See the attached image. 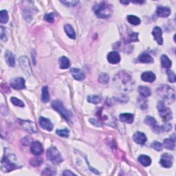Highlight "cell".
I'll use <instances>...</instances> for the list:
<instances>
[{"label":"cell","mask_w":176,"mask_h":176,"mask_svg":"<svg viewBox=\"0 0 176 176\" xmlns=\"http://www.w3.org/2000/svg\"><path fill=\"white\" fill-rule=\"evenodd\" d=\"M10 102L14 105H15V106H18V107H24V102L21 100H19V99L17 98L11 97L10 98Z\"/></svg>","instance_id":"cell-36"},{"label":"cell","mask_w":176,"mask_h":176,"mask_svg":"<svg viewBox=\"0 0 176 176\" xmlns=\"http://www.w3.org/2000/svg\"><path fill=\"white\" fill-rule=\"evenodd\" d=\"M87 101L90 103L93 104H98L101 102V98L99 96L96 95H91L87 97Z\"/></svg>","instance_id":"cell-31"},{"label":"cell","mask_w":176,"mask_h":176,"mask_svg":"<svg viewBox=\"0 0 176 176\" xmlns=\"http://www.w3.org/2000/svg\"><path fill=\"white\" fill-rule=\"evenodd\" d=\"M96 15L98 18L107 19L109 17L112 15V8L111 5L107 4V2H101L98 5L94 6L93 8Z\"/></svg>","instance_id":"cell-1"},{"label":"cell","mask_w":176,"mask_h":176,"mask_svg":"<svg viewBox=\"0 0 176 176\" xmlns=\"http://www.w3.org/2000/svg\"><path fill=\"white\" fill-rule=\"evenodd\" d=\"M54 13H48V14H46V15L44 16V19L46 21L50 22V23H53L54 21Z\"/></svg>","instance_id":"cell-40"},{"label":"cell","mask_w":176,"mask_h":176,"mask_svg":"<svg viewBox=\"0 0 176 176\" xmlns=\"http://www.w3.org/2000/svg\"><path fill=\"white\" fill-rule=\"evenodd\" d=\"M167 74L168 75V79L170 82H175L176 81V76L175 73L170 70H167Z\"/></svg>","instance_id":"cell-38"},{"label":"cell","mask_w":176,"mask_h":176,"mask_svg":"<svg viewBox=\"0 0 176 176\" xmlns=\"http://www.w3.org/2000/svg\"><path fill=\"white\" fill-rule=\"evenodd\" d=\"M61 2L67 6H75L79 3V1H61Z\"/></svg>","instance_id":"cell-42"},{"label":"cell","mask_w":176,"mask_h":176,"mask_svg":"<svg viewBox=\"0 0 176 176\" xmlns=\"http://www.w3.org/2000/svg\"><path fill=\"white\" fill-rule=\"evenodd\" d=\"M120 2L121 3V4H128L129 3V1H127V2L126 1H120Z\"/></svg>","instance_id":"cell-48"},{"label":"cell","mask_w":176,"mask_h":176,"mask_svg":"<svg viewBox=\"0 0 176 176\" xmlns=\"http://www.w3.org/2000/svg\"><path fill=\"white\" fill-rule=\"evenodd\" d=\"M157 15L162 18L168 17L170 15V9L168 7L158 6L156 9Z\"/></svg>","instance_id":"cell-15"},{"label":"cell","mask_w":176,"mask_h":176,"mask_svg":"<svg viewBox=\"0 0 176 176\" xmlns=\"http://www.w3.org/2000/svg\"><path fill=\"white\" fill-rule=\"evenodd\" d=\"M56 133L59 136L63 138H68L70 136V131L68 129H57L56 131Z\"/></svg>","instance_id":"cell-34"},{"label":"cell","mask_w":176,"mask_h":176,"mask_svg":"<svg viewBox=\"0 0 176 176\" xmlns=\"http://www.w3.org/2000/svg\"><path fill=\"white\" fill-rule=\"evenodd\" d=\"M8 14L6 10H2L0 12V22L2 24H6L8 21Z\"/></svg>","instance_id":"cell-32"},{"label":"cell","mask_w":176,"mask_h":176,"mask_svg":"<svg viewBox=\"0 0 176 176\" xmlns=\"http://www.w3.org/2000/svg\"><path fill=\"white\" fill-rule=\"evenodd\" d=\"M109 81V76L106 73L101 74L98 76V81L102 84H107Z\"/></svg>","instance_id":"cell-33"},{"label":"cell","mask_w":176,"mask_h":176,"mask_svg":"<svg viewBox=\"0 0 176 176\" xmlns=\"http://www.w3.org/2000/svg\"><path fill=\"white\" fill-rule=\"evenodd\" d=\"M90 122L92 123L93 125H94L96 127H102V125H103V124L101 123V121L94 119V118H91V119H90Z\"/></svg>","instance_id":"cell-43"},{"label":"cell","mask_w":176,"mask_h":176,"mask_svg":"<svg viewBox=\"0 0 176 176\" xmlns=\"http://www.w3.org/2000/svg\"><path fill=\"white\" fill-rule=\"evenodd\" d=\"M64 30H65V32H66V34H67V35L69 37H70V38H72V39H75L76 33L71 25L66 24L64 26Z\"/></svg>","instance_id":"cell-21"},{"label":"cell","mask_w":176,"mask_h":176,"mask_svg":"<svg viewBox=\"0 0 176 176\" xmlns=\"http://www.w3.org/2000/svg\"><path fill=\"white\" fill-rule=\"evenodd\" d=\"M19 123H20L21 125L23 127L25 130L29 132V133H35L37 131V129H36L35 123H33L32 121L20 120Z\"/></svg>","instance_id":"cell-10"},{"label":"cell","mask_w":176,"mask_h":176,"mask_svg":"<svg viewBox=\"0 0 176 176\" xmlns=\"http://www.w3.org/2000/svg\"><path fill=\"white\" fill-rule=\"evenodd\" d=\"M157 107H158L160 115L161 118L164 122H167V121H169L173 117L172 112L170 111V109L169 108H168L167 107L165 106V105L163 102L162 101L158 102Z\"/></svg>","instance_id":"cell-4"},{"label":"cell","mask_w":176,"mask_h":176,"mask_svg":"<svg viewBox=\"0 0 176 176\" xmlns=\"http://www.w3.org/2000/svg\"><path fill=\"white\" fill-rule=\"evenodd\" d=\"M30 151L35 156H39L42 154L43 152V148L41 143L38 141L32 142L31 147H30Z\"/></svg>","instance_id":"cell-12"},{"label":"cell","mask_w":176,"mask_h":176,"mask_svg":"<svg viewBox=\"0 0 176 176\" xmlns=\"http://www.w3.org/2000/svg\"><path fill=\"white\" fill-rule=\"evenodd\" d=\"M160 60H161L162 65V67H163V68H169L170 66H171V65H172L171 61H170L169 59V57H168L167 55L162 54V56H161Z\"/></svg>","instance_id":"cell-27"},{"label":"cell","mask_w":176,"mask_h":176,"mask_svg":"<svg viewBox=\"0 0 176 176\" xmlns=\"http://www.w3.org/2000/svg\"><path fill=\"white\" fill-rule=\"evenodd\" d=\"M38 123H39V125L41 126V127L45 129V130L51 131L52 129H53V124H52L51 121L48 119V118L40 117L39 120H38Z\"/></svg>","instance_id":"cell-11"},{"label":"cell","mask_w":176,"mask_h":176,"mask_svg":"<svg viewBox=\"0 0 176 176\" xmlns=\"http://www.w3.org/2000/svg\"><path fill=\"white\" fill-rule=\"evenodd\" d=\"M5 59L7 64L10 67H15V55L10 51H6L5 54Z\"/></svg>","instance_id":"cell-20"},{"label":"cell","mask_w":176,"mask_h":176,"mask_svg":"<svg viewBox=\"0 0 176 176\" xmlns=\"http://www.w3.org/2000/svg\"><path fill=\"white\" fill-rule=\"evenodd\" d=\"M19 63H20L21 68L24 70V73L27 76H29L31 74V68L29 63V61L26 57H21L19 59Z\"/></svg>","instance_id":"cell-9"},{"label":"cell","mask_w":176,"mask_h":176,"mask_svg":"<svg viewBox=\"0 0 176 176\" xmlns=\"http://www.w3.org/2000/svg\"><path fill=\"white\" fill-rule=\"evenodd\" d=\"M70 73L74 77V79L77 81H82L85 78V73L79 68H72L70 70Z\"/></svg>","instance_id":"cell-14"},{"label":"cell","mask_w":176,"mask_h":176,"mask_svg":"<svg viewBox=\"0 0 176 176\" xmlns=\"http://www.w3.org/2000/svg\"><path fill=\"white\" fill-rule=\"evenodd\" d=\"M47 158L54 164H60L63 161L62 156L57 148L50 147L47 151Z\"/></svg>","instance_id":"cell-3"},{"label":"cell","mask_w":176,"mask_h":176,"mask_svg":"<svg viewBox=\"0 0 176 176\" xmlns=\"http://www.w3.org/2000/svg\"><path fill=\"white\" fill-rule=\"evenodd\" d=\"M63 175H66V176L67 175H76V174L75 173L70 171L69 170H65V171L63 173Z\"/></svg>","instance_id":"cell-46"},{"label":"cell","mask_w":176,"mask_h":176,"mask_svg":"<svg viewBox=\"0 0 176 176\" xmlns=\"http://www.w3.org/2000/svg\"><path fill=\"white\" fill-rule=\"evenodd\" d=\"M138 41V33L131 32L128 34V36L125 39V42L127 43H129L131 42H136Z\"/></svg>","instance_id":"cell-26"},{"label":"cell","mask_w":176,"mask_h":176,"mask_svg":"<svg viewBox=\"0 0 176 176\" xmlns=\"http://www.w3.org/2000/svg\"><path fill=\"white\" fill-rule=\"evenodd\" d=\"M158 92H159V94L164 99L169 100L170 102L175 100L174 90L168 85H162V86L158 88Z\"/></svg>","instance_id":"cell-5"},{"label":"cell","mask_w":176,"mask_h":176,"mask_svg":"<svg viewBox=\"0 0 176 176\" xmlns=\"http://www.w3.org/2000/svg\"><path fill=\"white\" fill-rule=\"evenodd\" d=\"M41 174L46 175H53L54 174H56V171L52 169L51 167H46L45 169H43Z\"/></svg>","instance_id":"cell-39"},{"label":"cell","mask_w":176,"mask_h":176,"mask_svg":"<svg viewBox=\"0 0 176 176\" xmlns=\"http://www.w3.org/2000/svg\"><path fill=\"white\" fill-rule=\"evenodd\" d=\"M145 122L146 124H147L148 125H150L151 127L155 126L157 124L156 120L155 119V118L151 117V116H148L146 117L145 120Z\"/></svg>","instance_id":"cell-37"},{"label":"cell","mask_w":176,"mask_h":176,"mask_svg":"<svg viewBox=\"0 0 176 176\" xmlns=\"http://www.w3.org/2000/svg\"><path fill=\"white\" fill-rule=\"evenodd\" d=\"M132 2L134 4H143V3H145L144 1H133Z\"/></svg>","instance_id":"cell-47"},{"label":"cell","mask_w":176,"mask_h":176,"mask_svg":"<svg viewBox=\"0 0 176 176\" xmlns=\"http://www.w3.org/2000/svg\"><path fill=\"white\" fill-rule=\"evenodd\" d=\"M152 35L154 39L157 41L158 45L162 46L163 44V38H162V31L160 28L158 26L154 28L152 31Z\"/></svg>","instance_id":"cell-13"},{"label":"cell","mask_w":176,"mask_h":176,"mask_svg":"<svg viewBox=\"0 0 176 176\" xmlns=\"http://www.w3.org/2000/svg\"><path fill=\"white\" fill-rule=\"evenodd\" d=\"M138 61L143 63H151L153 62V59L148 54L143 53L141 55H140V57H138Z\"/></svg>","instance_id":"cell-23"},{"label":"cell","mask_w":176,"mask_h":176,"mask_svg":"<svg viewBox=\"0 0 176 176\" xmlns=\"http://www.w3.org/2000/svg\"><path fill=\"white\" fill-rule=\"evenodd\" d=\"M70 66V61L68 57L63 56L59 59V67L61 69H68Z\"/></svg>","instance_id":"cell-22"},{"label":"cell","mask_w":176,"mask_h":176,"mask_svg":"<svg viewBox=\"0 0 176 176\" xmlns=\"http://www.w3.org/2000/svg\"><path fill=\"white\" fill-rule=\"evenodd\" d=\"M173 157L169 153H164L161 156L160 161V163L162 165V167L164 168H170L173 165Z\"/></svg>","instance_id":"cell-8"},{"label":"cell","mask_w":176,"mask_h":176,"mask_svg":"<svg viewBox=\"0 0 176 176\" xmlns=\"http://www.w3.org/2000/svg\"><path fill=\"white\" fill-rule=\"evenodd\" d=\"M151 147L153 148L156 151H162V145L160 142H157V141H154L152 144H151Z\"/></svg>","instance_id":"cell-41"},{"label":"cell","mask_w":176,"mask_h":176,"mask_svg":"<svg viewBox=\"0 0 176 176\" xmlns=\"http://www.w3.org/2000/svg\"><path fill=\"white\" fill-rule=\"evenodd\" d=\"M164 147L169 150H173L175 148V141L172 138H167L163 141Z\"/></svg>","instance_id":"cell-29"},{"label":"cell","mask_w":176,"mask_h":176,"mask_svg":"<svg viewBox=\"0 0 176 176\" xmlns=\"http://www.w3.org/2000/svg\"><path fill=\"white\" fill-rule=\"evenodd\" d=\"M162 129H163V131H169L171 130V129H172V127H171V125L169 123H167V124H165L163 126H162Z\"/></svg>","instance_id":"cell-45"},{"label":"cell","mask_w":176,"mask_h":176,"mask_svg":"<svg viewBox=\"0 0 176 176\" xmlns=\"http://www.w3.org/2000/svg\"><path fill=\"white\" fill-rule=\"evenodd\" d=\"M52 107L57 112H59L65 120H67L69 122L71 120V118L72 117V114L69 110L65 108L61 101H60L59 100H55L52 101Z\"/></svg>","instance_id":"cell-2"},{"label":"cell","mask_w":176,"mask_h":176,"mask_svg":"<svg viewBox=\"0 0 176 176\" xmlns=\"http://www.w3.org/2000/svg\"><path fill=\"white\" fill-rule=\"evenodd\" d=\"M18 167L16 164L13 163L8 156H4L2 160V169L4 172H9L11 170L16 169Z\"/></svg>","instance_id":"cell-6"},{"label":"cell","mask_w":176,"mask_h":176,"mask_svg":"<svg viewBox=\"0 0 176 176\" xmlns=\"http://www.w3.org/2000/svg\"><path fill=\"white\" fill-rule=\"evenodd\" d=\"M10 85L15 90H23L26 88V81L22 77H17L11 80Z\"/></svg>","instance_id":"cell-7"},{"label":"cell","mask_w":176,"mask_h":176,"mask_svg":"<svg viewBox=\"0 0 176 176\" xmlns=\"http://www.w3.org/2000/svg\"><path fill=\"white\" fill-rule=\"evenodd\" d=\"M141 79L145 82H153L156 80V74L152 72H145L142 74Z\"/></svg>","instance_id":"cell-18"},{"label":"cell","mask_w":176,"mask_h":176,"mask_svg":"<svg viewBox=\"0 0 176 176\" xmlns=\"http://www.w3.org/2000/svg\"><path fill=\"white\" fill-rule=\"evenodd\" d=\"M127 19V21L129 24L134 25V26H138L141 22L140 19L135 15H128Z\"/></svg>","instance_id":"cell-30"},{"label":"cell","mask_w":176,"mask_h":176,"mask_svg":"<svg viewBox=\"0 0 176 176\" xmlns=\"http://www.w3.org/2000/svg\"><path fill=\"white\" fill-rule=\"evenodd\" d=\"M138 92L140 95L143 97H148V96H151V92L149 88L145 86H140L138 87Z\"/></svg>","instance_id":"cell-28"},{"label":"cell","mask_w":176,"mask_h":176,"mask_svg":"<svg viewBox=\"0 0 176 176\" xmlns=\"http://www.w3.org/2000/svg\"><path fill=\"white\" fill-rule=\"evenodd\" d=\"M42 158L37 157V158H34L31 159V160H30V164H31L32 167H39L40 165L42 164Z\"/></svg>","instance_id":"cell-35"},{"label":"cell","mask_w":176,"mask_h":176,"mask_svg":"<svg viewBox=\"0 0 176 176\" xmlns=\"http://www.w3.org/2000/svg\"><path fill=\"white\" fill-rule=\"evenodd\" d=\"M0 28H1V35H0V36H1L2 40L6 41L7 40V37H6V34H5L6 30L4 29V28L3 27V26H1Z\"/></svg>","instance_id":"cell-44"},{"label":"cell","mask_w":176,"mask_h":176,"mask_svg":"<svg viewBox=\"0 0 176 176\" xmlns=\"http://www.w3.org/2000/svg\"><path fill=\"white\" fill-rule=\"evenodd\" d=\"M133 139L135 142L139 145H143L147 142V137H146L145 134L142 133L140 131H137L136 133H135Z\"/></svg>","instance_id":"cell-17"},{"label":"cell","mask_w":176,"mask_h":176,"mask_svg":"<svg viewBox=\"0 0 176 176\" xmlns=\"http://www.w3.org/2000/svg\"><path fill=\"white\" fill-rule=\"evenodd\" d=\"M119 118L120 121L128 124L132 123L134 120V116L132 114H129V113H123V114H121Z\"/></svg>","instance_id":"cell-19"},{"label":"cell","mask_w":176,"mask_h":176,"mask_svg":"<svg viewBox=\"0 0 176 176\" xmlns=\"http://www.w3.org/2000/svg\"><path fill=\"white\" fill-rule=\"evenodd\" d=\"M41 101L43 103H48L50 101V94L48 86H44L42 88V94H41Z\"/></svg>","instance_id":"cell-25"},{"label":"cell","mask_w":176,"mask_h":176,"mask_svg":"<svg viewBox=\"0 0 176 176\" xmlns=\"http://www.w3.org/2000/svg\"><path fill=\"white\" fill-rule=\"evenodd\" d=\"M138 161L144 167H148L151 164V159L150 157L146 155H141L138 157Z\"/></svg>","instance_id":"cell-24"},{"label":"cell","mask_w":176,"mask_h":176,"mask_svg":"<svg viewBox=\"0 0 176 176\" xmlns=\"http://www.w3.org/2000/svg\"><path fill=\"white\" fill-rule=\"evenodd\" d=\"M107 60L112 64H117L120 61V56L117 52L113 51L107 55Z\"/></svg>","instance_id":"cell-16"}]
</instances>
